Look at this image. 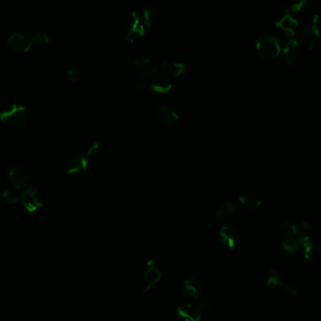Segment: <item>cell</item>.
Returning a JSON list of instances; mask_svg holds the SVG:
<instances>
[{
	"label": "cell",
	"mask_w": 321,
	"mask_h": 321,
	"mask_svg": "<svg viewBox=\"0 0 321 321\" xmlns=\"http://www.w3.org/2000/svg\"><path fill=\"white\" fill-rule=\"evenodd\" d=\"M264 193L259 191L257 188L251 191H246L238 196V201L247 210H254L263 203Z\"/></svg>",
	"instance_id": "obj_8"
},
{
	"label": "cell",
	"mask_w": 321,
	"mask_h": 321,
	"mask_svg": "<svg viewBox=\"0 0 321 321\" xmlns=\"http://www.w3.org/2000/svg\"><path fill=\"white\" fill-rule=\"evenodd\" d=\"M305 5H307V2L305 0H300V1H297L295 3H293L292 5L289 8H286L288 13L290 14H295V13H298L300 12L301 9L305 7Z\"/></svg>",
	"instance_id": "obj_29"
},
{
	"label": "cell",
	"mask_w": 321,
	"mask_h": 321,
	"mask_svg": "<svg viewBox=\"0 0 321 321\" xmlns=\"http://www.w3.org/2000/svg\"><path fill=\"white\" fill-rule=\"evenodd\" d=\"M158 118L166 123H173L179 119V113L171 107L169 106H160L157 110Z\"/></svg>",
	"instance_id": "obj_23"
},
{
	"label": "cell",
	"mask_w": 321,
	"mask_h": 321,
	"mask_svg": "<svg viewBox=\"0 0 321 321\" xmlns=\"http://www.w3.org/2000/svg\"><path fill=\"white\" fill-rule=\"evenodd\" d=\"M66 74L72 81H78L80 78V75H81L80 67L76 62H72L67 66Z\"/></svg>",
	"instance_id": "obj_25"
},
{
	"label": "cell",
	"mask_w": 321,
	"mask_h": 321,
	"mask_svg": "<svg viewBox=\"0 0 321 321\" xmlns=\"http://www.w3.org/2000/svg\"><path fill=\"white\" fill-rule=\"evenodd\" d=\"M319 37L318 29V15H314L312 24L305 27L301 31V40L309 48L314 47Z\"/></svg>",
	"instance_id": "obj_10"
},
{
	"label": "cell",
	"mask_w": 321,
	"mask_h": 321,
	"mask_svg": "<svg viewBox=\"0 0 321 321\" xmlns=\"http://www.w3.org/2000/svg\"><path fill=\"white\" fill-rule=\"evenodd\" d=\"M239 239L238 230L233 225H224L219 233V241L228 249L235 248Z\"/></svg>",
	"instance_id": "obj_9"
},
{
	"label": "cell",
	"mask_w": 321,
	"mask_h": 321,
	"mask_svg": "<svg viewBox=\"0 0 321 321\" xmlns=\"http://www.w3.org/2000/svg\"><path fill=\"white\" fill-rule=\"evenodd\" d=\"M20 200L28 211L34 212L43 206V193L38 187L31 186L20 193Z\"/></svg>",
	"instance_id": "obj_3"
},
{
	"label": "cell",
	"mask_w": 321,
	"mask_h": 321,
	"mask_svg": "<svg viewBox=\"0 0 321 321\" xmlns=\"http://www.w3.org/2000/svg\"><path fill=\"white\" fill-rule=\"evenodd\" d=\"M9 178L15 188H20L28 183V176L19 166H14L9 171Z\"/></svg>",
	"instance_id": "obj_17"
},
{
	"label": "cell",
	"mask_w": 321,
	"mask_h": 321,
	"mask_svg": "<svg viewBox=\"0 0 321 321\" xmlns=\"http://www.w3.org/2000/svg\"><path fill=\"white\" fill-rule=\"evenodd\" d=\"M145 25L143 22L142 11L135 10L132 12V21L129 23L125 29L124 39L129 42H135L144 34Z\"/></svg>",
	"instance_id": "obj_2"
},
{
	"label": "cell",
	"mask_w": 321,
	"mask_h": 321,
	"mask_svg": "<svg viewBox=\"0 0 321 321\" xmlns=\"http://www.w3.org/2000/svg\"><path fill=\"white\" fill-rule=\"evenodd\" d=\"M89 169V162L84 155H77L72 157L66 166V171L68 174L80 176L84 175Z\"/></svg>",
	"instance_id": "obj_11"
},
{
	"label": "cell",
	"mask_w": 321,
	"mask_h": 321,
	"mask_svg": "<svg viewBox=\"0 0 321 321\" xmlns=\"http://www.w3.org/2000/svg\"><path fill=\"white\" fill-rule=\"evenodd\" d=\"M162 279V272L155 266L153 260H149L147 262V270L144 274V280L146 286L144 287V292H147L151 289V287L160 282Z\"/></svg>",
	"instance_id": "obj_13"
},
{
	"label": "cell",
	"mask_w": 321,
	"mask_h": 321,
	"mask_svg": "<svg viewBox=\"0 0 321 321\" xmlns=\"http://www.w3.org/2000/svg\"><path fill=\"white\" fill-rule=\"evenodd\" d=\"M172 86L171 79L165 76H157L149 84L153 91L161 93H169L172 89Z\"/></svg>",
	"instance_id": "obj_21"
},
{
	"label": "cell",
	"mask_w": 321,
	"mask_h": 321,
	"mask_svg": "<svg viewBox=\"0 0 321 321\" xmlns=\"http://www.w3.org/2000/svg\"><path fill=\"white\" fill-rule=\"evenodd\" d=\"M4 200L9 204H15L20 200V194L16 192L14 189H6L2 194Z\"/></svg>",
	"instance_id": "obj_26"
},
{
	"label": "cell",
	"mask_w": 321,
	"mask_h": 321,
	"mask_svg": "<svg viewBox=\"0 0 321 321\" xmlns=\"http://www.w3.org/2000/svg\"><path fill=\"white\" fill-rule=\"evenodd\" d=\"M299 43L296 39H289L281 48V54L284 61L287 65H293L299 52Z\"/></svg>",
	"instance_id": "obj_14"
},
{
	"label": "cell",
	"mask_w": 321,
	"mask_h": 321,
	"mask_svg": "<svg viewBox=\"0 0 321 321\" xmlns=\"http://www.w3.org/2000/svg\"><path fill=\"white\" fill-rule=\"evenodd\" d=\"M234 210H235V206L232 203L226 202L222 204L216 212V220L219 223L224 222L230 217V215L234 212Z\"/></svg>",
	"instance_id": "obj_24"
},
{
	"label": "cell",
	"mask_w": 321,
	"mask_h": 321,
	"mask_svg": "<svg viewBox=\"0 0 321 321\" xmlns=\"http://www.w3.org/2000/svg\"><path fill=\"white\" fill-rule=\"evenodd\" d=\"M305 236H306L305 233H303L299 229L295 233L284 236V239L282 241L283 249L289 254L296 253L298 250H300Z\"/></svg>",
	"instance_id": "obj_7"
},
{
	"label": "cell",
	"mask_w": 321,
	"mask_h": 321,
	"mask_svg": "<svg viewBox=\"0 0 321 321\" xmlns=\"http://www.w3.org/2000/svg\"><path fill=\"white\" fill-rule=\"evenodd\" d=\"M134 87H135L136 90L139 91V92H143L145 91L147 88H148V84L147 82L144 80L143 78H138L134 81Z\"/></svg>",
	"instance_id": "obj_30"
},
{
	"label": "cell",
	"mask_w": 321,
	"mask_h": 321,
	"mask_svg": "<svg viewBox=\"0 0 321 321\" xmlns=\"http://www.w3.org/2000/svg\"><path fill=\"white\" fill-rule=\"evenodd\" d=\"M0 105H1V98H0Z\"/></svg>",
	"instance_id": "obj_32"
},
{
	"label": "cell",
	"mask_w": 321,
	"mask_h": 321,
	"mask_svg": "<svg viewBox=\"0 0 321 321\" xmlns=\"http://www.w3.org/2000/svg\"><path fill=\"white\" fill-rule=\"evenodd\" d=\"M281 48L282 44L280 39L271 33H264L257 39V53L260 57L267 59L274 58L281 53Z\"/></svg>",
	"instance_id": "obj_1"
},
{
	"label": "cell",
	"mask_w": 321,
	"mask_h": 321,
	"mask_svg": "<svg viewBox=\"0 0 321 321\" xmlns=\"http://www.w3.org/2000/svg\"><path fill=\"white\" fill-rule=\"evenodd\" d=\"M162 65L165 70L170 73L171 75L177 77L186 73V63L183 60L180 59H173V58H167L163 60Z\"/></svg>",
	"instance_id": "obj_19"
},
{
	"label": "cell",
	"mask_w": 321,
	"mask_h": 321,
	"mask_svg": "<svg viewBox=\"0 0 321 321\" xmlns=\"http://www.w3.org/2000/svg\"><path fill=\"white\" fill-rule=\"evenodd\" d=\"M49 40H50V37L47 33L39 32V33H37L36 35L31 38V43H32V44H34V43H36V44H43V43H48Z\"/></svg>",
	"instance_id": "obj_28"
},
{
	"label": "cell",
	"mask_w": 321,
	"mask_h": 321,
	"mask_svg": "<svg viewBox=\"0 0 321 321\" xmlns=\"http://www.w3.org/2000/svg\"><path fill=\"white\" fill-rule=\"evenodd\" d=\"M299 230V227L297 224L293 223L291 221H285L282 226H281V231H282V234L283 236H287V235H290L292 233H295L296 231Z\"/></svg>",
	"instance_id": "obj_27"
},
{
	"label": "cell",
	"mask_w": 321,
	"mask_h": 321,
	"mask_svg": "<svg viewBox=\"0 0 321 321\" xmlns=\"http://www.w3.org/2000/svg\"><path fill=\"white\" fill-rule=\"evenodd\" d=\"M208 307V301H205L200 305L193 303L182 304L177 308V314L185 321H201L203 312L205 310H207Z\"/></svg>",
	"instance_id": "obj_4"
},
{
	"label": "cell",
	"mask_w": 321,
	"mask_h": 321,
	"mask_svg": "<svg viewBox=\"0 0 321 321\" xmlns=\"http://www.w3.org/2000/svg\"><path fill=\"white\" fill-rule=\"evenodd\" d=\"M300 249L302 250L303 256L306 260L313 259L316 255H318L320 251V247L318 242L316 241V239L308 236H305L304 237Z\"/></svg>",
	"instance_id": "obj_15"
},
{
	"label": "cell",
	"mask_w": 321,
	"mask_h": 321,
	"mask_svg": "<svg viewBox=\"0 0 321 321\" xmlns=\"http://www.w3.org/2000/svg\"><path fill=\"white\" fill-rule=\"evenodd\" d=\"M26 113V107L14 104L6 110L0 112V120L9 125H17L25 119Z\"/></svg>",
	"instance_id": "obj_6"
},
{
	"label": "cell",
	"mask_w": 321,
	"mask_h": 321,
	"mask_svg": "<svg viewBox=\"0 0 321 321\" xmlns=\"http://www.w3.org/2000/svg\"><path fill=\"white\" fill-rule=\"evenodd\" d=\"M184 288L187 295L191 296L195 299H199L202 294V285L200 280L195 275H189L184 281Z\"/></svg>",
	"instance_id": "obj_18"
},
{
	"label": "cell",
	"mask_w": 321,
	"mask_h": 321,
	"mask_svg": "<svg viewBox=\"0 0 321 321\" xmlns=\"http://www.w3.org/2000/svg\"><path fill=\"white\" fill-rule=\"evenodd\" d=\"M101 142L100 141H95L92 143V145L90 146V148L87 151V155L88 156H92L94 152L98 150L100 148Z\"/></svg>",
	"instance_id": "obj_31"
},
{
	"label": "cell",
	"mask_w": 321,
	"mask_h": 321,
	"mask_svg": "<svg viewBox=\"0 0 321 321\" xmlns=\"http://www.w3.org/2000/svg\"><path fill=\"white\" fill-rule=\"evenodd\" d=\"M143 78H150L157 71V66L149 57H139L134 61Z\"/></svg>",
	"instance_id": "obj_16"
},
{
	"label": "cell",
	"mask_w": 321,
	"mask_h": 321,
	"mask_svg": "<svg viewBox=\"0 0 321 321\" xmlns=\"http://www.w3.org/2000/svg\"><path fill=\"white\" fill-rule=\"evenodd\" d=\"M266 287L267 288H270V287L280 288L283 292L286 293V295L290 298H294L298 295L297 288L291 285L286 284L285 281L281 277V275L279 274L278 271L273 268L270 269L269 272H268V279L266 282Z\"/></svg>",
	"instance_id": "obj_5"
},
{
	"label": "cell",
	"mask_w": 321,
	"mask_h": 321,
	"mask_svg": "<svg viewBox=\"0 0 321 321\" xmlns=\"http://www.w3.org/2000/svg\"><path fill=\"white\" fill-rule=\"evenodd\" d=\"M8 43L14 50L17 52H26L32 45L31 39L20 32H15L9 36Z\"/></svg>",
	"instance_id": "obj_12"
},
{
	"label": "cell",
	"mask_w": 321,
	"mask_h": 321,
	"mask_svg": "<svg viewBox=\"0 0 321 321\" xmlns=\"http://www.w3.org/2000/svg\"><path fill=\"white\" fill-rule=\"evenodd\" d=\"M141 11L144 25L147 27H151L152 25H154L162 15L161 10L156 6H146L142 8Z\"/></svg>",
	"instance_id": "obj_22"
},
{
	"label": "cell",
	"mask_w": 321,
	"mask_h": 321,
	"mask_svg": "<svg viewBox=\"0 0 321 321\" xmlns=\"http://www.w3.org/2000/svg\"><path fill=\"white\" fill-rule=\"evenodd\" d=\"M275 25L279 29H283V30L293 34L296 27L299 25V21L293 15H291V14L288 13V11L286 8L285 15L281 19H279L278 21L275 22Z\"/></svg>",
	"instance_id": "obj_20"
}]
</instances>
